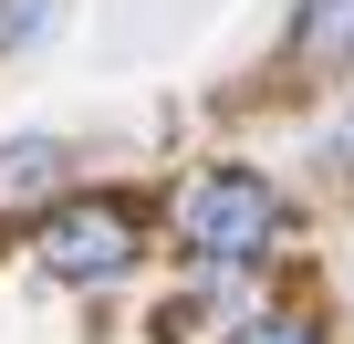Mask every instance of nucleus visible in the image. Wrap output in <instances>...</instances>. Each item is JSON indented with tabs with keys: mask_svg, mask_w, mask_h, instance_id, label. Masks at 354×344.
<instances>
[{
	"mask_svg": "<svg viewBox=\"0 0 354 344\" xmlns=\"http://www.w3.org/2000/svg\"><path fill=\"white\" fill-rule=\"evenodd\" d=\"M177 230H188V251L209 271L230 261H261L281 240V188L250 178V167H209V178H188V199H177Z\"/></svg>",
	"mask_w": 354,
	"mask_h": 344,
	"instance_id": "nucleus-1",
	"label": "nucleus"
},
{
	"mask_svg": "<svg viewBox=\"0 0 354 344\" xmlns=\"http://www.w3.org/2000/svg\"><path fill=\"white\" fill-rule=\"evenodd\" d=\"M136 209L125 199H63L42 230H32V261L53 271V282H115V271H136Z\"/></svg>",
	"mask_w": 354,
	"mask_h": 344,
	"instance_id": "nucleus-2",
	"label": "nucleus"
},
{
	"mask_svg": "<svg viewBox=\"0 0 354 344\" xmlns=\"http://www.w3.org/2000/svg\"><path fill=\"white\" fill-rule=\"evenodd\" d=\"M292 53H302L313 73H344V63H354V0H302Z\"/></svg>",
	"mask_w": 354,
	"mask_h": 344,
	"instance_id": "nucleus-3",
	"label": "nucleus"
},
{
	"mask_svg": "<svg viewBox=\"0 0 354 344\" xmlns=\"http://www.w3.org/2000/svg\"><path fill=\"white\" fill-rule=\"evenodd\" d=\"M53 167H63V146H53V136H21V146H0V199H11V188H42Z\"/></svg>",
	"mask_w": 354,
	"mask_h": 344,
	"instance_id": "nucleus-4",
	"label": "nucleus"
},
{
	"mask_svg": "<svg viewBox=\"0 0 354 344\" xmlns=\"http://www.w3.org/2000/svg\"><path fill=\"white\" fill-rule=\"evenodd\" d=\"M230 344H323V323H313V313H250Z\"/></svg>",
	"mask_w": 354,
	"mask_h": 344,
	"instance_id": "nucleus-5",
	"label": "nucleus"
},
{
	"mask_svg": "<svg viewBox=\"0 0 354 344\" xmlns=\"http://www.w3.org/2000/svg\"><path fill=\"white\" fill-rule=\"evenodd\" d=\"M42 21H53V0H0V53L42 42Z\"/></svg>",
	"mask_w": 354,
	"mask_h": 344,
	"instance_id": "nucleus-6",
	"label": "nucleus"
},
{
	"mask_svg": "<svg viewBox=\"0 0 354 344\" xmlns=\"http://www.w3.org/2000/svg\"><path fill=\"white\" fill-rule=\"evenodd\" d=\"M333 167H354V115H344V125H333Z\"/></svg>",
	"mask_w": 354,
	"mask_h": 344,
	"instance_id": "nucleus-7",
	"label": "nucleus"
}]
</instances>
